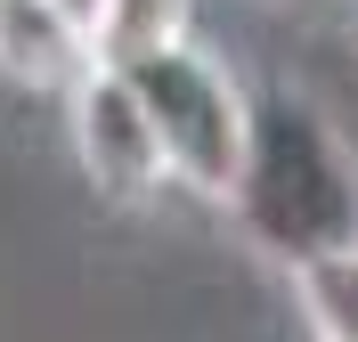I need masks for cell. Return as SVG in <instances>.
<instances>
[{
    "label": "cell",
    "instance_id": "cell-1",
    "mask_svg": "<svg viewBox=\"0 0 358 342\" xmlns=\"http://www.w3.org/2000/svg\"><path fill=\"white\" fill-rule=\"evenodd\" d=\"M228 212L252 252L285 269L358 236V147L310 90H252V138Z\"/></svg>",
    "mask_w": 358,
    "mask_h": 342
},
{
    "label": "cell",
    "instance_id": "cell-2",
    "mask_svg": "<svg viewBox=\"0 0 358 342\" xmlns=\"http://www.w3.org/2000/svg\"><path fill=\"white\" fill-rule=\"evenodd\" d=\"M131 90L155 114L171 180L196 187V196H212V204H228V187L245 171V138H252V90L236 82V66H228L212 41L187 33V41L155 49L147 66H131Z\"/></svg>",
    "mask_w": 358,
    "mask_h": 342
},
{
    "label": "cell",
    "instance_id": "cell-3",
    "mask_svg": "<svg viewBox=\"0 0 358 342\" xmlns=\"http://www.w3.org/2000/svg\"><path fill=\"white\" fill-rule=\"evenodd\" d=\"M57 106H66L73 163H82V180L98 187L106 204H147V196L171 180V155H163L155 114H147V98L131 90V73L90 66Z\"/></svg>",
    "mask_w": 358,
    "mask_h": 342
},
{
    "label": "cell",
    "instance_id": "cell-4",
    "mask_svg": "<svg viewBox=\"0 0 358 342\" xmlns=\"http://www.w3.org/2000/svg\"><path fill=\"white\" fill-rule=\"evenodd\" d=\"M90 66H98L90 33L66 8H49V0H0V82H17L33 98H66Z\"/></svg>",
    "mask_w": 358,
    "mask_h": 342
},
{
    "label": "cell",
    "instance_id": "cell-5",
    "mask_svg": "<svg viewBox=\"0 0 358 342\" xmlns=\"http://www.w3.org/2000/svg\"><path fill=\"white\" fill-rule=\"evenodd\" d=\"M187 33H196V0H106L98 8V33H90V57L114 66V73H131L155 49L187 41Z\"/></svg>",
    "mask_w": 358,
    "mask_h": 342
},
{
    "label": "cell",
    "instance_id": "cell-6",
    "mask_svg": "<svg viewBox=\"0 0 358 342\" xmlns=\"http://www.w3.org/2000/svg\"><path fill=\"white\" fill-rule=\"evenodd\" d=\"M285 277H293V301H301L310 342H358V236L293 261Z\"/></svg>",
    "mask_w": 358,
    "mask_h": 342
},
{
    "label": "cell",
    "instance_id": "cell-7",
    "mask_svg": "<svg viewBox=\"0 0 358 342\" xmlns=\"http://www.w3.org/2000/svg\"><path fill=\"white\" fill-rule=\"evenodd\" d=\"M49 8H66V17L82 24V33H98V8H106V0H49Z\"/></svg>",
    "mask_w": 358,
    "mask_h": 342
}]
</instances>
